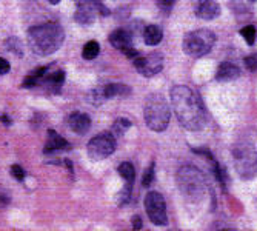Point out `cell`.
Here are the masks:
<instances>
[{
    "instance_id": "cell-1",
    "label": "cell",
    "mask_w": 257,
    "mask_h": 231,
    "mask_svg": "<svg viewBox=\"0 0 257 231\" xmlns=\"http://www.w3.org/2000/svg\"><path fill=\"white\" fill-rule=\"evenodd\" d=\"M171 103L180 125L190 131H199L206 125V111L196 92L185 86L171 88Z\"/></svg>"
},
{
    "instance_id": "cell-2",
    "label": "cell",
    "mask_w": 257,
    "mask_h": 231,
    "mask_svg": "<svg viewBox=\"0 0 257 231\" xmlns=\"http://www.w3.org/2000/svg\"><path fill=\"white\" fill-rule=\"evenodd\" d=\"M65 34L57 23H43L30 28L28 43L30 48L37 56H50L54 54L63 45Z\"/></svg>"
},
{
    "instance_id": "cell-3",
    "label": "cell",
    "mask_w": 257,
    "mask_h": 231,
    "mask_svg": "<svg viewBox=\"0 0 257 231\" xmlns=\"http://www.w3.org/2000/svg\"><path fill=\"white\" fill-rule=\"evenodd\" d=\"M144 116H145L147 127L153 131L160 133V131H165L170 125L171 109L165 97L154 92V94H150L145 100Z\"/></svg>"
},
{
    "instance_id": "cell-4",
    "label": "cell",
    "mask_w": 257,
    "mask_h": 231,
    "mask_svg": "<svg viewBox=\"0 0 257 231\" xmlns=\"http://www.w3.org/2000/svg\"><path fill=\"white\" fill-rule=\"evenodd\" d=\"M177 185L179 190L188 200L197 202L206 193V182L200 170L193 165H185L177 173Z\"/></svg>"
},
{
    "instance_id": "cell-5",
    "label": "cell",
    "mask_w": 257,
    "mask_h": 231,
    "mask_svg": "<svg viewBox=\"0 0 257 231\" xmlns=\"http://www.w3.org/2000/svg\"><path fill=\"white\" fill-rule=\"evenodd\" d=\"M216 43V34L211 30L191 31L183 39V51L191 57H202L213 50Z\"/></svg>"
},
{
    "instance_id": "cell-6",
    "label": "cell",
    "mask_w": 257,
    "mask_h": 231,
    "mask_svg": "<svg viewBox=\"0 0 257 231\" xmlns=\"http://www.w3.org/2000/svg\"><path fill=\"white\" fill-rule=\"evenodd\" d=\"M234 165L243 179H251L257 173V153L249 145H242L234 150Z\"/></svg>"
},
{
    "instance_id": "cell-7",
    "label": "cell",
    "mask_w": 257,
    "mask_h": 231,
    "mask_svg": "<svg viewBox=\"0 0 257 231\" xmlns=\"http://www.w3.org/2000/svg\"><path fill=\"white\" fill-rule=\"evenodd\" d=\"M114 151H115V137L112 136V133H100L99 136L92 137L86 147V153L89 159L94 162L106 159Z\"/></svg>"
},
{
    "instance_id": "cell-8",
    "label": "cell",
    "mask_w": 257,
    "mask_h": 231,
    "mask_svg": "<svg viewBox=\"0 0 257 231\" xmlns=\"http://www.w3.org/2000/svg\"><path fill=\"white\" fill-rule=\"evenodd\" d=\"M145 210L150 217V220L154 225H167L168 216H167V203L163 196L157 191H150L145 197Z\"/></svg>"
},
{
    "instance_id": "cell-9",
    "label": "cell",
    "mask_w": 257,
    "mask_h": 231,
    "mask_svg": "<svg viewBox=\"0 0 257 231\" xmlns=\"http://www.w3.org/2000/svg\"><path fill=\"white\" fill-rule=\"evenodd\" d=\"M76 20L82 25H91L97 14L108 16V10L100 0H76Z\"/></svg>"
},
{
    "instance_id": "cell-10",
    "label": "cell",
    "mask_w": 257,
    "mask_h": 231,
    "mask_svg": "<svg viewBox=\"0 0 257 231\" xmlns=\"http://www.w3.org/2000/svg\"><path fill=\"white\" fill-rule=\"evenodd\" d=\"M163 62L165 60H163V54L160 53H151L147 57L133 59V65L136 66V69L145 77H151L160 73L163 68Z\"/></svg>"
},
{
    "instance_id": "cell-11",
    "label": "cell",
    "mask_w": 257,
    "mask_h": 231,
    "mask_svg": "<svg viewBox=\"0 0 257 231\" xmlns=\"http://www.w3.org/2000/svg\"><path fill=\"white\" fill-rule=\"evenodd\" d=\"M109 43L114 46V48H117L119 51L125 53L130 59H136L139 56L136 48H133V37H131V34L126 30H123V28L114 30L111 33Z\"/></svg>"
},
{
    "instance_id": "cell-12",
    "label": "cell",
    "mask_w": 257,
    "mask_h": 231,
    "mask_svg": "<svg viewBox=\"0 0 257 231\" xmlns=\"http://www.w3.org/2000/svg\"><path fill=\"white\" fill-rule=\"evenodd\" d=\"M68 125L77 134H86L91 128V118L85 112L76 111L68 118Z\"/></svg>"
},
{
    "instance_id": "cell-13",
    "label": "cell",
    "mask_w": 257,
    "mask_h": 231,
    "mask_svg": "<svg viewBox=\"0 0 257 231\" xmlns=\"http://www.w3.org/2000/svg\"><path fill=\"white\" fill-rule=\"evenodd\" d=\"M196 14L200 19L205 20H213L220 14V7L216 0H197V8Z\"/></svg>"
},
{
    "instance_id": "cell-14",
    "label": "cell",
    "mask_w": 257,
    "mask_h": 231,
    "mask_svg": "<svg viewBox=\"0 0 257 231\" xmlns=\"http://www.w3.org/2000/svg\"><path fill=\"white\" fill-rule=\"evenodd\" d=\"M240 77V69L237 65L231 63V62H223L219 65L217 71H216V79L219 82H231Z\"/></svg>"
},
{
    "instance_id": "cell-15",
    "label": "cell",
    "mask_w": 257,
    "mask_h": 231,
    "mask_svg": "<svg viewBox=\"0 0 257 231\" xmlns=\"http://www.w3.org/2000/svg\"><path fill=\"white\" fill-rule=\"evenodd\" d=\"M71 145L63 139L62 136L57 134V131L54 130H50L48 131V141H46V145H45V153H53V151H62V150H69Z\"/></svg>"
},
{
    "instance_id": "cell-16",
    "label": "cell",
    "mask_w": 257,
    "mask_h": 231,
    "mask_svg": "<svg viewBox=\"0 0 257 231\" xmlns=\"http://www.w3.org/2000/svg\"><path fill=\"white\" fill-rule=\"evenodd\" d=\"M162 39H163V33L157 25H148L144 30V40L147 45H150V46L159 45L162 42Z\"/></svg>"
},
{
    "instance_id": "cell-17",
    "label": "cell",
    "mask_w": 257,
    "mask_h": 231,
    "mask_svg": "<svg viewBox=\"0 0 257 231\" xmlns=\"http://www.w3.org/2000/svg\"><path fill=\"white\" fill-rule=\"evenodd\" d=\"M100 53V45L96 40H89L88 43H85L83 50H82V57L85 60H94Z\"/></svg>"
},
{
    "instance_id": "cell-18",
    "label": "cell",
    "mask_w": 257,
    "mask_h": 231,
    "mask_svg": "<svg viewBox=\"0 0 257 231\" xmlns=\"http://www.w3.org/2000/svg\"><path fill=\"white\" fill-rule=\"evenodd\" d=\"M119 174L126 180V183H134V177H136V171H134V167L130 162H123V164L119 165L117 168Z\"/></svg>"
},
{
    "instance_id": "cell-19",
    "label": "cell",
    "mask_w": 257,
    "mask_h": 231,
    "mask_svg": "<svg viewBox=\"0 0 257 231\" xmlns=\"http://www.w3.org/2000/svg\"><path fill=\"white\" fill-rule=\"evenodd\" d=\"M131 127V122L128 119H117L112 125V133L117 134V136H122L125 134V131Z\"/></svg>"
},
{
    "instance_id": "cell-20",
    "label": "cell",
    "mask_w": 257,
    "mask_h": 231,
    "mask_svg": "<svg viewBox=\"0 0 257 231\" xmlns=\"http://www.w3.org/2000/svg\"><path fill=\"white\" fill-rule=\"evenodd\" d=\"M240 34H242V37L245 39V42L248 45H254V42H255V28L252 25H248V27L242 28Z\"/></svg>"
},
{
    "instance_id": "cell-21",
    "label": "cell",
    "mask_w": 257,
    "mask_h": 231,
    "mask_svg": "<svg viewBox=\"0 0 257 231\" xmlns=\"http://www.w3.org/2000/svg\"><path fill=\"white\" fill-rule=\"evenodd\" d=\"M65 80V71H56L53 74H50L48 77L45 79L46 83H50V85H54V86H60Z\"/></svg>"
},
{
    "instance_id": "cell-22",
    "label": "cell",
    "mask_w": 257,
    "mask_h": 231,
    "mask_svg": "<svg viewBox=\"0 0 257 231\" xmlns=\"http://www.w3.org/2000/svg\"><path fill=\"white\" fill-rule=\"evenodd\" d=\"M153 180H154V162L145 170L144 179H142V185H144V187H150V185L153 183Z\"/></svg>"
},
{
    "instance_id": "cell-23",
    "label": "cell",
    "mask_w": 257,
    "mask_h": 231,
    "mask_svg": "<svg viewBox=\"0 0 257 231\" xmlns=\"http://www.w3.org/2000/svg\"><path fill=\"white\" fill-rule=\"evenodd\" d=\"M174 4H176V0H157V7L162 11H165V13L171 11V8L174 7Z\"/></svg>"
},
{
    "instance_id": "cell-24",
    "label": "cell",
    "mask_w": 257,
    "mask_h": 231,
    "mask_svg": "<svg viewBox=\"0 0 257 231\" xmlns=\"http://www.w3.org/2000/svg\"><path fill=\"white\" fill-rule=\"evenodd\" d=\"M11 176L22 182L23 179H25V171H23V168L20 165H13L11 167Z\"/></svg>"
},
{
    "instance_id": "cell-25",
    "label": "cell",
    "mask_w": 257,
    "mask_h": 231,
    "mask_svg": "<svg viewBox=\"0 0 257 231\" xmlns=\"http://www.w3.org/2000/svg\"><path fill=\"white\" fill-rule=\"evenodd\" d=\"M245 66L249 69V71H255L257 69V54L245 57Z\"/></svg>"
},
{
    "instance_id": "cell-26",
    "label": "cell",
    "mask_w": 257,
    "mask_h": 231,
    "mask_svg": "<svg viewBox=\"0 0 257 231\" xmlns=\"http://www.w3.org/2000/svg\"><path fill=\"white\" fill-rule=\"evenodd\" d=\"M10 69H11L10 62L5 60V59H0V74H7V73H10Z\"/></svg>"
},
{
    "instance_id": "cell-27",
    "label": "cell",
    "mask_w": 257,
    "mask_h": 231,
    "mask_svg": "<svg viewBox=\"0 0 257 231\" xmlns=\"http://www.w3.org/2000/svg\"><path fill=\"white\" fill-rule=\"evenodd\" d=\"M133 226H134L136 229H140V228H142V222H140V217H139V216H134V217H133Z\"/></svg>"
},
{
    "instance_id": "cell-28",
    "label": "cell",
    "mask_w": 257,
    "mask_h": 231,
    "mask_svg": "<svg viewBox=\"0 0 257 231\" xmlns=\"http://www.w3.org/2000/svg\"><path fill=\"white\" fill-rule=\"evenodd\" d=\"M46 2H50L51 5H57V4L60 2V0H46Z\"/></svg>"
}]
</instances>
